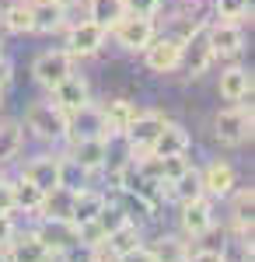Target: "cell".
Here are the masks:
<instances>
[{
    "label": "cell",
    "mask_w": 255,
    "mask_h": 262,
    "mask_svg": "<svg viewBox=\"0 0 255 262\" xmlns=\"http://www.w3.org/2000/svg\"><path fill=\"white\" fill-rule=\"evenodd\" d=\"M189 143H193V137H189V129L182 126V122H172L164 119V126H161V133L154 137V143H151V158H172V154H185L189 150Z\"/></svg>",
    "instance_id": "cell-14"
},
{
    "label": "cell",
    "mask_w": 255,
    "mask_h": 262,
    "mask_svg": "<svg viewBox=\"0 0 255 262\" xmlns=\"http://www.w3.org/2000/svg\"><path fill=\"white\" fill-rule=\"evenodd\" d=\"M214 137L224 147H241V143L252 137V105L245 108V101L227 105L214 116Z\"/></svg>",
    "instance_id": "cell-1"
},
{
    "label": "cell",
    "mask_w": 255,
    "mask_h": 262,
    "mask_svg": "<svg viewBox=\"0 0 255 262\" xmlns=\"http://www.w3.org/2000/svg\"><path fill=\"white\" fill-rule=\"evenodd\" d=\"M39 242L53 252V255H59L63 248H70V245L77 242V231H74V224L70 221H56V217H46V221L39 224Z\"/></svg>",
    "instance_id": "cell-18"
},
{
    "label": "cell",
    "mask_w": 255,
    "mask_h": 262,
    "mask_svg": "<svg viewBox=\"0 0 255 262\" xmlns=\"http://www.w3.org/2000/svg\"><path fill=\"white\" fill-rule=\"evenodd\" d=\"M0 25L11 32V35H32V4H7L4 11H0Z\"/></svg>",
    "instance_id": "cell-24"
},
{
    "label": "cell",
    "mask_w": 255,
    "mask_h": 262,
    "mask_svg": "<svg viewBox=\"0 0 255 262\" xmlns=\"http://www.w3.org/2000/svg\"><path fill=\"white\" fill-rule=\"evenodd\" d=\"M161 126H164V116L161 112H137L133 116V122L122 133V140L130 143V154L133 158H147V150H151L154 137L161 133Z\"/></svg>",
    "instance_id": "cell-7"
},
{
    "label": "cell",
    "mask_w": 255,
    "mask_h": 262,
    "mask_svg": "<svg viewBox=\"0 0 255 262\" xmlns=\"http://www.w3.org/2000/svg\"><path fill=\"white\" fill-rule=\"evenodd\" d=\"M157 161V182H175V179H182L193 164H189V158L185 154H172V158H154Z\"/></svg>",
    "instance_id": "cell-31"
},
{
    "label": "cell",
    "mask_w": 255,
    "mask_h": 262,
    "mask_svg": "<svg viewBox=\"0 0 255 262\" xmlns=\"http://www.w3.org/2000/svg\"><path fill=\"white\" fill-rule=\"evenodd\" d=\"M112 262H157V255L147 245H137V248H130L126 255H119V259H112Z\"/></svg>",
    "instance_id": "cell-38"
},
{
    "label": "cell",
    "mask_w": 255,
    "mask_h": 262,
    "mask_svg": "<svg viewBox=\"0 0 255 262\" xmlns=\"http://www.w3.org/2000/svg\"><path fill=\"white\" fill-rule=\"evenodd\" d=\"M53 4H59V7H67V11H70L74 4H80V0H53Z\"/></svg>",
    "instance_id": "cell-43"
},
{
    "label": "cell",
    "mask_w": 255,
    "mask_h": 262,
    "mask_svg": "<svg viewBox=\"0 0 255 262\" xmlns=\"http://www.w3.org/2000/svg\"><path fill=\"white\" fill-rule=\"evenodd\" d=\"M21 143H25V129H21L18 122H0V164L14 161Z\"/></svg>",
    "instance_id": "cell-29"
},
{
    "label": "cell",
    "mask_w": 255,
    "mask_h": 262,
    "mask_svg": "<svg viewBox=\"0 0 255 262\" xmlns=\"http://www.w3.org/2000/svg\"><path fill=\"white\" fill-rule=\"evenodd\" d=\"M95 262H109V259H101V255H98V259H95Z\"/></svg>",
    "instance_id": "cell-44"
},
{
    "label": "cell",
    "mask_w": 255,
    "mask_h": 262,
    "mask_svg": "<svg viewBox=\"0 0 255 262\" xmlns=\"http://www.w3.org/2000/svg\"><path fill=\"white\" fill-rule=\"evenodd\" d=\"M74 231H77V242L80 245H88V248H98L101 252V245H105V227H101L98 221H84V224H74Z\"/></svg>",
    "instance_id": "cell-34"
},
{
    "label": "cell",
    "mask_w": 255,
    "mask_h": 262,
    "mask_svg": "<svg viewBox=\"0 0 255 262\" xmlns=\"http://www.w3.org/2000/svg\"><path fill=\"white\" fill-rule=\"evenodd\" d=\"M59 175H63V158H53V154L32 158V161L25 164V171H21V179L32 182V185H39L42 192L56 189V185H59Z\"/></svg>",
    "instance_id": "cell-15"
},
{
    "label": "cell",
    "mask_w": 255,
    "mask_h": 262,
    "mask_svg": "<svg viewBox=\"0 0 255 262\" xmlns=\"http://www.w3.org/2000/svg\"><path fill=\"white\" fill-rule=\"evenodd\" d=\"M206 25L210 21H196L185 35H182V67L189 77H203L210 70V63L217 60L214 46H210V35H206Z\"/></svg>",
    "instance_id": "cell-2"
},
{
    "label": "cell",
    "mask_w": 255,
    "mask_h": 262,
    "mask_svg": "<svg viewBox=\"0 0 255 262\" xmlns=\"http://www.w3.org/2000/svg\"><path fill=\"white\" fill-rule=\"evenodd\" d=\"M143 63L151 74H172L182 67V39L178 35H154V42L143 49Z\"/></svg>",
    "instance_id": "cell-8"
},
{
    "label": "cell",
    "mask_w": 255,
    "mask_h": 262,
    "mask_svg": "<svg viewBox=\"0 0 255 262\" xmlns=\"http://www.w3.org/2000/svg\"><path fill=\"white\" fill-rule=\"evenodd\" d=\"M98 255H101L98 248H88V245H80V242H74L70 248L59 252V259H63V262H95Z\"/></svg>",
    "instance_id": "cell-37"
},
{
    "label": "cell",
    "mask_w": 255,
    "mask_h": 262,
    "mask_svg": "<svg viewBox=\"0 0 255 262\" xmlns=\"http://www.w3.org/2000/svg\"><path fill=\"white\" fill-rule=\"evenodd\" d=\"M140 108L133 105L130 98H112L101 105V116H105V129L109 133H126V126L133 122V116H137Z\"/></svg>",
    "instance_id": "cell-21"
},
{
    "label": "cell",
    "mask_w": 255,
    "mask_h": 262,
    "mask_svg": "<svg viewBox=\"0 0 255 262\" xmlns=\"http://www.w3.org/2000/svg\"><path fill=\"white\" fill-rule=\"evenodd\" d=\"M25 4H35V0H25Z\"/></svg>",
    "instance_id": "cell-46"
},
{
    "label": "cell",
    "mask_w": 255,
    "mask_h": 262,
    "mask_svg": "<svg viewBox=\"0 0 255 262\" xmlns=\"http://www.w3.org/2000/svg\"><path fill=\"white\" fill-rule=\"evenodd\" d=\"M122 7L133 18H157L161 7H164V0H122Z\"/></svg>",
    "instance_id": "cell-36"
},
{
    "label": "cell",
    "mask_w": 255,
    "mask_h": 262,
    "mask_svg": "<svg viewBox=\"0 0 255 262\" xmlns=\"http://www.w3.org/2000/svg\"><path fill=\"white\" fill-rule=\"evenodd\" d=\"M74 189H67V185H56V189H49L46 196H42V206L39 213L42 217H56V221H70V210H74Z\"/></svg>",
    "instance_id": "cell-22"
},
{
    "label": "cell",
    "mask_w": 255,
    "mask_h": 262,
    "mask_svg": "<svg viewBox=\"0 0 255 262\" xmlns=\"http://www.w3.org/2000/svg\"><path fill=\"white\" fill-rule=\"evenodd\" d=\"M70 161L77 164L84 175L109 168V143L105 137H91V140H74L70 143Z\"/></svg>",
    "instance_id": "cell-11"
},
{
    "label": "cell",
    "mask_w": 255,
    "mask_h": 262,
    "mask_svg": "<svg viewBox=\"0 0 255 262\" xmlns=\"http://www.w3.org/2000/svg\"><path fill=\"white\" fill-rule=\"evenodd\" d=\"M122 14H126L122 0H88V18L95 21V25H101L105 32H109Z\"/></svg>",
    "instance_id": "cell-28"
},
{
    "label": "cell",
    "mask_w": 255,
    "mask_h": 262,
    "mask_svg": "<svg viewBox=\"0 0 255 262\" xmlns=\"http://www.w3.org/2000/svg\"><path fill=\"white\" fill-rule=\"evenodd\" d=\"M91 137H109V129H105V116H101L98 105H84L77 112H70L67 116V140H91Z\"/></svg>",
    "instance_id": "cell-9"
},
{
    "label": "cell",
    "mask_w": 255,
    "mask_h": 262,
    "mask_svg": "<svg viewBox=\"0 0 255 262\" xmlns=\"http://www.w3.org/2000/svg\"><path fill=\"white\" fill-rule=\"evenodd\" d=\"M189 262H227V259H224V252H217V248H199L196 255L189 252Z\"/></svg>",
    "instance_id": "cell-42"
},
{
    "label": "cell",
    "mask_w": 255,
    "mask_h": 262,
    "mask_svg": "<svg viewBox=\"0 0 255 262\" xmlns=\"http://www.w3.org/2000/svg\"><path fill=\"white\" fill-rule=\"evenodd\" d=\"M151 252L157 255V262H189V248L178 238H161L157 248H151Z\"/></svg>",
    "instance_id": "cell-33"
},
{
    "label": "cell",
    "mask_w": 255,
    "mask_h": 262,
    "mask_svg": "<svg viewBox=\"0 0 255 262\" xmlns=\"http://www.w3.org/2000/svg\"><path fill=\"white\" fill-rule=\"evenodd\" d=\"M235 227L241 234V242H252V210H255V192L248 189H235Z\"/></svg>",
    "instance_id": "cell-23"
},
{
    "label": "cell",
    "mask_w": 255,
    "mask_h": 262,
    "mask_svg": "<svg viewBox=\"0 0 255 262\" xmlns=\"http://www.w3.org/2000/svg\"><path fill=\"white\" fill-rule=\"evenodd\" d=\"M14 234H18V227L11 221V213H0V248H7L14 242Z\"/></svg>",
    "instance_id": "cell-40"
},
{
    "label": "cell",
    "mask_w": 255,
    "mask_h": 262,
    "mask_svg": "<svg viewBox=\"0 0 255 262\" xmlns=\"http://www.w3.org/2000/svg\"><path fill=\"white\" fill-rule=\"evenodd\" d=\"M199 179H203V192H206V196H217V200L231 196L235 185H238V175H235V168H231L227 161L206 164V171H199Z\"/></svg>",
    "instance_id": "cell-17"
},
{
    "label": "cell",
    "mask_w": 255,
    "mask_h": 262,
    "mask_svg": "<svg viewBox=\"0 0 255 262\" xmlns=\"http://www.w3.org/2000/svg\"><path fill=\"white\" fill-rule=\"evenodd\" d=\"M74 56L67 53V49H46V53H39L35 56V63H32V77L46 88V91H53L59 81H67L70 74H74Z\"/></svg>",
    "instance_id": "cell-6"
},
{
    "label": "cell",
    "mask_w": 255,
    "mask_h": 262,
    "mask_svg": "<svg viewBox=\"0 0 255 262\" xmlns=\"http://www.w3.org/2000/svg\"><path fill=\"white\" fill-rule=\"evenodd\" d=\"M109 35H112L126 53H143V49L154 42L157 28H154V18H133V14H122V18L109 28Z\"/></svg>",
    "instance_id": "cell-5"
},
{
    "label": "cell",
    "mask_w": 255,
    "mask_h": 262,
    "mask_svg": "<svg viewBox=\"0 0 255 262\" xmlns=\"http://www.w3.org/2000/svg\"><path fill=\"white\" fill-rule=\"evenodd\" d=\"M25 126L42 137V140H67V112L56 108L53 101H32L25 108Z\"/></svg>",
    "instance_id": "cell-3"
},
{
    "label": "cell",
    "mask_w": 255,
    "mask_h": 262,
    "mask_svg": "<svg viewBox=\"0 0 255 262\" xmlns=\"http://www.w3.org/2000/svg\"><path fill=\"white\" fill-rule=\"evenodd\" d=\"M67 28V7H59L53 0H35L32 4V32L39 35H53Z\"/></svg>",
    "instance_id": "cell-19"
},
{
    "label": "cell",
    "mask_w": 255,
    "mask_h": 262,
    "mask_svg": "<svg viewBox=\"0 0 255 262\" xmlns=\"http://www.w3.org/2000/svg\"><path fill=\"white\" fill-rule=\"evenodd\" d=\"M109 39V32L95 25L91 18L84 21H74V25H67V42H63V49L74 56V60H91V56H98L101 46Z\"/></svg>",
    "instance_id": "cell-4"
},
{
    "label": "cell",
    "mask_w": 255,
    "mask_h": 262,
    "mask_svg": "<svg viewBox=\"0 0 255 262\" xmlns=\"http://www.w3.org/2000/svg\"><path fill=\"white\" fill-rule=\"evenodd\" d=\"M0 213H14V182L0 179Z\"/></svg>",
    "instance_id": "cell-39"
},
{
    "label": "cell",
    "mask_w": 255,
    "mask_h": 262,
    "mask_svg": "<svg viewBox=\"0 0 255 262\" xmlns=\"http://www.w3.org/2000/svg\"><path fill=\"white\" fill-rule=\"evenodd\" d=\"M168 196H172V200H178V203H189V200H199V196H206V192H203V179H199L196 168H189L182 179L168 182Z\"/></svg>",
    "instance_id": "cell-27"
},
{
    "label": "cell",
    "mask_w": 255,
    "mask_h": 262,
    "mask_svg": "<svg viewBox=\"0 0 255 262\" xmlns=\"http://www.w3.org/2000/svg\"><path fill=\"white\" fill-rule=\"evenodd\" d=\"M217 91H220V98L231 101V105L252 98V70H245V67H227V70H220Z\"/></svg>",
    "instance_id": "cell-16"
},
{
    "label": "cell",
    "mask_w": 255,
    "mask_h": 262,
    "mask_svg": "<svg viewBox=\"0 0 255 262\" xmlns=\"http://www.w3.org/2000/svg\"><path fill=\"white\" fill-rule=\"evenodd\" d=\"M95 221H98L101 227H105V234H112L116 227H122V224L130 221V213H126L122 206H109V203H105V206H101V213L95 217Z\"/></svg>",
    "instance_id": "cell-35"
},
{
    "label": "cell",
    "mask_w": 255,
    "mask_h": 262,
    "mask_svg": "<svg viewBox=\"0 0 255 262\" xmlns=\"http://www.w3.org/2000/svg\"><path fill=\"white\" fill-rule=\"evenodd\" d=\"M220 21H245L252 18V0H214Z\"/></svg>",
    "instance_id": "cell-32"
},
{
    "label": "cell",
    "mask_w": 255,
    "mask_h": 262,
    "mask_svg": "<svg viewBox=\"0 0 255 262\" xmlns=\"http://www.w3.org/2000/svg\"><path fill=\"white\" fill-rule=\"evenodd\" d=\"M137 245H140V227L133 221H126L122 227H116V231L105 238V245H101V248H105L112 259H119V255H126L130 248H137Z\"/></svg>",
    "instance_id": "cell-25"
},
{
    "label": "cell",
    "mask_w": 255,
    "mask_h": 262,
    "mask_svg": "<svg viewBox=\"0 0 255 262\" xmlns=\"http://www.w3.org/2000/svg\"><path fill=\"white\" fill-rule=\"evenodd\" d=\"M206 35H210V46H214V56H238L245 49V28L241 21H220L206 25Z\"/></svg>",
    "instance_id": "cell-10"
},
{
    "label": "cell",
    "mask_w": 255,
    "mask_h": 262,
    "mask_svg": "<svg viewBox=\"0 0 255 262\" xmlns=\"http://www.w3.org/2000/svg\"><path fill=\"white\" fill-rule=\"evenodd\" d=\"M0 105H4V91H0Z\"/></svg>",
    "instance_id": "cell-45"
},
{
    "label": "cell",
    "mask_w": 255,
    "mask_h": 262,
    "mask_svg": "<svg viewBox=\"0 0 255 262\" xmlns=\"http://www.w3.org/2000/svg\"><path fill=\"white\" fill-rule=\"evenodd\" d=\"M7 255H11V262H53V252L39 242L35 231L14 234V242L7 245Z\"/></svg>",
    "instance_id": "cell-20"
},
{
    "label": "cell",
    "mask_w": 255,
    "mask_h": 262,
    "mask_svg": "<svg viewBox=\"0 0 255 262\" xmlns=\"http://www.w3.org/2000/svg\"><path fill=\"white\" fill-rule=\"evenodd\" d=\"M49 101L70 116V112H77V108H84V105L91 101V88H88V81H84V77L70 74L67 81H59L56 88L49 91Z\"/></svg>",
    "instance_id": "cell-12"
},
{
    "label": "cell",
    "mask_w": 255,
    "mask_h": 262,
    "mask_svg": "<svg viewBox=\"0 0 255 262\" xmlns=\"http://www.w3.org/2000/svg\"><path fill=\"white\" fill-rule=\"evenodd\" d=\"M42 192L39 185H32V182H14V210H25V213H39L42 206Z\"/></svg>",
    "instance_id": "cell-30"
},
{
    "label": "cell",
    "mask_w": 255,
    "mask_h": 262,
    "mask_svg": "<svg viewBox=\"0 0 255 262\" xmlns=\"http://www.w3.org/2000/svg\"><path fill=\"white\" fill-rule=\"evenodd\" d=\"M178 206H182L178 221H182V231H185L189 238H203V234H210V227H214V206H210L206 196L189 200V203H178Z\"/></svg>",
    "instance_id": "cell-13"
},
{
    "label": "cell",
    "mask_w": 255,
    "mask_h": 262,
    "mask_svg": "<svg viewBox=\"0 0 255 262\" xmlns=\"http://www.w3.org/2000/svg\"><path fill=\"white\" fill-rule=\"evenodd\" d=\"M105 196L101 192H91V189H80L77 196H74V210H70V224H84V221H95L101 213V206H105Z\"/></svg>",
    "instance_id": "cell-26"
},
{
    "label": "cell",
    "mask_w": 255,
    "mask_h": 262,
    "mask_svg": "<svg viewBox=\"0 0 255 262\" xmlns=\"http://www.w3.org/2000/svg\"><path fill=\"white\" fill-rule=\"evenodd\" d=\"M11 81H14V63L0 53V91H7V88H11Z\"/></svg>",
    "instance_id": "cell-41"
}]
</instances>
